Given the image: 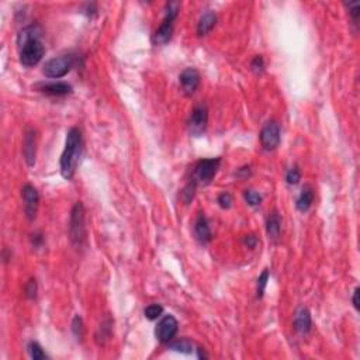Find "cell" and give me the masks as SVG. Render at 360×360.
Wrapping results in <instances>:
<instances>
[{
  "label": "cell",
  "mask_w": 360,
  "mask_h": 360,
  "mask_svg": "<svg viewBox=\"0 0 360 360\" xmlns=\"http://www.w3.org/2000/svg\"><path fill=\"white\" fill-rule=\"evenodd\" d=\"M43 30L38 24H31L23 28L17 37V48L20 62L24 67H35L43 59L45 48L41 41Z\"/></svg>",
  "instance_id": "1"
},
{
  "label": "cell",
  "mask_w": 360,
  "mask_h": 360,
  "mask_svg": "<svg viewBox=\"0 0 360 360\" xmlns=\"http://www.w3.org/2000/svg\"><path fill=\"white\" fill-rule=\"evenodd\" d=\"M80 155H82V134L78 128H71L65 141V150L62 152L59 161L62 178L67 180L73 178Z\"/></svg>",
  "instance_id": "2"
},
{
  "label": "cell",
  "mask_w": 360,
  "mask_h": 360,
  "mask_svg": "<svg viewBox=\"0 0 360 360\" xmlns=\"http://www.w3.org/2000/svg\"><path fill=\"white\" fill-rule=\"evenodd\" d=\"M179 11H180V3L179 2H171L166 5V10H165V18L159 26V28L156 30L155 35H154V43L155 45H165L169 43V39L172 38L173 34V23L178 17Z\"/></svg>",
  "instance_id": "3"
},
{
  "label": "cell",
  "mask_w": 360,
  "mask_h": 360,
  "mask_svg": "<svg viewBox=\"0 0 360 360\" xmlns=\"http://www.w3.org/2000/svg\"><path fill=\"white\" fill-rule=\"evenodd\" d=\"M71 241L75 246H82L86 239V225H84V207L78 201L72 208L71 225H69Z\"/></svg>",
  "instance_id": "4"
},
{
  "label": "cell",
  "mask_w": 360,
  "mask_h": 360,
  "mask_svg": "<svg viewBox=\"0 0 360 360\" xmlns=\"http://www.w3.org/2000/svg\"><path fill=\"white\" fill-rule=\"evenodd\" d=\"M75 59L72 55H63L59 58H54L44 65L43 72L47 78H62L68 73L71 72V69L73 68Z\"/></svg>",
  "instance_id": "5"
},
{
  "label": "cell",
  "mask_w": 360,
  "mask_h": 360,
  "mask_svg": "<svg viewBox=\"0 0 360 360\" xmlns=\"http://www.w3.org/2000/svg\"><path fill=\"white\" fill-rule=\"evenodd\" d=\"M221 159L220 158H211V159H201L196 163L194 166V183H203V184H208V183L214 179L217 171L220 167Z\"/></svg>",
  "instance_id": "6"
},
{
  "label": "cell",
  "mask_w": 360,
  "mask_h": 360,
  "mask_svg": "<svg viewBox=\"0 0 360 360\" xmlns=\"http://www.w3.org/2000/svg\"><path fill=\"white\" fill-rule=\"evenodd\" d=\"M178 320L173 315H166L162 318L161 321L158 322V325L155 328V336L156 339L162 342V344H169L175 335L178 332Z\"/></svg>",
  "instance_id": "7"
},
{
  "label": "cell",
  "mask_w": 360,
  "mask_h": 360,
  "mask_svg": "<svg viewBox=\"0 0 360 360\" xmlns=\"http://www.w3.org/2000/svg\"><path fill=\"white\" fill-rule=\"evenodd\" d=\"M261 144L266 151L276 150L280 144V125L276 121H269L261 131Z\"/></svg>",
  "instance_id": "8"
},
{
  "label": "cell",
  "mask_w": 360,
  "mask_h": 360,
  "mask_svg": "<svg viewBox=\"0 0 360 360\" xmlns=\"http://www.w3.org/2000/svg\"><path fill=\"white\" fill-rule=\"evenodd\" d=\"M207 121H208V110L204 104L197 105L192 113L190 121H188V130L190 134H193L196 137H199L205 131L207 127Z\"/></svg>",
  "instance_id": "9"
},
{
  "label": "cell",
  "mask_w": 360,
  "mask_h": 360,
  "mask_svg": "<svg viewBox=\"0 0 360 360\" xmlns=\"http://www.w3.org/2000/svg\"><path fill=\"white\" fill-rule=\"evenodd\" d=\"M23 199H24V205H26V216L30 221H33L37 216V211H38L39 196L37 188L31 184H26L23 187Z\"/></svg>",
  "instance_id": "10"
},
{
  "label": "cell",
  "mask_w": 360,
  "mask_h": 360,
  "mask_svg": "<svg viewBox=\"0 0 360 360\" xmlns=\"http://www.w3.org/2000/svg\"><path fill=\"white\" fill-rule=\"evenodd\" d=\"M180 86H182L183 93L186 96H192L197 90L200 84V73L194 68H187L184 69L180 75Z\"/></svg>",
  "instance_id": "11"
},
{
  "label": "cell",
  "mask_w": 360,
  "mask_h": 360,
  "mask_svg": "<svg viewBox=\"0 0 360 360\" xmlns=\"http://www.w3.org/2000/svg\"><path fill=\"white\" fill-rule=\"evenodd\" d=\"M35 144H37V135L33 128H27L26 130V135H24V146H23V152H24V158L27 162L28 166H33L35 163Z\"/></svg>",
  "instance_id": "12"
},
{
  "label": "cell",
  "mask_w": 360,
  "mask_h": 360,
  "mask_svg": "<svg viewBox=\"0 0 360 360\" xmlns=\"http://www.w3.org/2000/svg\"><path fill=\"white\" fill-rule=\"evenodd\" d=\"M311 327H312V320L310 311L305 307H300L294 315V329L301 335H307L311 331Z\"/></svg>",
  "instance_id": "13"
},
{
  "label": "cell",
  "mask_w": 360,
  "mask_h": 360,
  "mask_svg": "<svg viewBox=\"0 0 360 360\" xmlns=\"http://www.w3.org/2000/svg\"><path fill=\"white\" fill-rule=\"evenodd\" d=\"M194 234H196V238L199 239L200 244H208L211 239H213V234H211L208 221H207V218L203 214H200L197 217V220H196Z\"/></svg>",
  "instance_id": "14"
},
{
  "label": "cell",
  "mask_w": 360,
  "mask_h": 360,
  "mask_svg": "<svg viewBox=\"0 0 360 360\" xmlns=\"http://www.w3.org/2000/svg\"><path fill=\"white\" fill-rule=\"evenodd\" d=\"M39 90L45 94L50 96H67L72 93V86L63 82H56V83H47L41 84Z\"/></svg>",
  "instance_id": "15"
},
{
  "label": "cell",
  "mask_w": 360,
  "mask_h": 360,
  "mask_svg": "<svg viewBox=\"0 0 360 360\" xmlns=\"http://www.w3.org/2000/svg\"><path fill=\"white\" fill-rule=\"evenodd\" d=\"M217 23V16L214 11H207L204 13L201 18L199 20V24H197V34L199 35H205L208 34L214 28Z\"/></svg>",
  "instance_id": "16"
},
{
  "label": "cell",
  "mask_w": 360,
  "mask_h": 360,
  "mask_svg": "<svg viewBox=\"0 0 360 360\" xmlns=\"http://www.w3.org/2000/svg\"><path fill=\"white\" fill-rule=\"evenodd\" d=\"M266 231L269 238L274 239V241L279 239V237H280V231H282V218H280V216L277 214L276 211L271 213L270 217L267 218Z\"/></svg>",
  "instance_id": "17"
},
{
  "label": "cell",
  "mask_w": 360,
  "mask_h": 360,
  "mask_svg": "<svg viewBox=\"0 0 360 360\" xmlns=\"http://www.w3.org/2000/svg\"><path fill=\"white\" fill-rule=\"evenodd\" d=\"M312 201H314V193H312V190H311L310 187L303 188V192L300 193L299 199L295 201L297 210L301 211V213L308 211L311 205H312Z\"/></svg>",
  "instance_id": "18"
},
{
  "label": "cell",
  "mask_w": 360,
  "mask_h": 360,
  "mask_svg": "<svg viewBox=\"0 0 360 360\" xmlns=\"http://www.w3.org/2000/svg\"><path fill=\"white\" fill-rule=\"evenodd\" d=\"M169 349L176 350V352H180V353H187L188 355V353H192L194 350V345L188 339H180V341L169 344Z\"/></svg>",
  "instance_id": "19"
},
{
  "label": "cell",
  "mask_w": 360,
  "mask_h": 360,
  "mask_svg": "<svg viewBox=\"0 0 360 360\" xmlns=\"http://www.w3.org/2000/svg\"><path fill=\"white\" fill-rule=\"evenodd\" d=\"M267 282H269V270L265 269L262 271V274L258 279V284H256V297L262 299L265 295V290H266Z\"/></svg>",
  "instance_id": "20"
},
{
  "label": "cell",
  "mask_w": 360,
  "mask_h": 360,
  "mask_svg": "<svg viewBox=\"0 0 360 360\" xmlns=\"http://www.w3.org/2000/svg\"><path fill=\"white\" fill-rule=\"evenodd\" d=\"M28 353L31 356V359L34 360L47 359V355L44 353V350H43V348L37 342H30L28 344Z\"/></svg>",
  "instance_id": "21"
},
{
  "label": "cell",
  "mask_w": 360,
  "mask_h": 360,
  "mask_svg": "<svg viewBox=\"0 0 360 360\" xmlns=\"http://www.w3.org/2000/svg\"><path fill=\"white\" fill-rule=\"evenodd\" d=\"M163 312V307L159 304H151L145 308V316L148 320H158Z\"/></svg>",
  "instance_id": "22"
},
{
  "label": "cell",
  "mask_w": 360,
  "mask_h": 360,
  "mask_svg": "<svg viewBox=\"0 0 360 360\" xmlns=\"http://www.w3.org/2000/svg\"><path fill=\"white\" fill-rule=\"evenodd\" d=\"M245 201L252 207H258L262 203V196L259 193H256L253 190H246L244 193Z\"/></svg>",
  "instance_id": "23"
},
{
  "label": "cell",
  "mask_w": 360,
  "mask_h": 360,
  "mask_svg": "<svg viewBox=\"0 0 360 360\" xmlns=\"http://www.w3.org/2000/svg\"><path fill=\"white\" fill-rule=\"evenodd\" d=\"M72 331L73 333H75V336L78 339H82L83 338V321H82V318L79 315H76L75 318H73L72 321Z\"/></svg>",
  "instance_id": "24"
},
{
  "label": "cell",
  "mask_w": 360,
  "mask_h": 360,
  "mask_svg": "<svg viewBox=\"0 0 360 360\" xmlns=\"http://www.w3.org/2000/svg\"><path fill=\"white\" fill-rule=\"evenodd\" d=\"M286 180H287L288 184H297V183L301 180V172L297 166L291 167L288 169L287 175H286Z\"/></svg>",
  "instance_id": "25"
},
{
  "label": "cell",
  "mask_w": 360,
  "mask_h": 360,
  "mask_svg": "<svg viewBox=\"0 0 360 360\" xmlns=\"http://www.w3.org/2000/svg\"><path fill=\"white\" fill-rule=\"evenodd\" d=\"M194 190H196V183H190V184H187L186 187L183 188L182 192V199L183 201L186 203V204H188L192 200H193L194 197Z\"/></svg>",
  "instance_id": "26"
},
{
  "label": "cell",
  "mask_w": 360,
  "mask_h": 360,
  "mask_svg": "<svg viewBox=\"0 0 360 360\" xmlns=\"http://www.w3.org/2000/svg\"><path fill=\"white\" fill-rule=\"evenodd\" d=\"M217 201H218V204H220L221 208L228 210V208L232 205V196H231L229 193H225V192H224V193H221L220 196H218V200H217Z\"/></svg>",
  "instance_id": "27"
},
{
  "label": "cell",
  "mask_w": 360,
  "mask_h": 360,
  "mask_svg": "<svg viewBox=\"0 0 360 360\" xmlns=\"http://www.w3.org/2000/svg\"><path fill=\"white\" fill-rule=\"evenodd\" d=\"M26 295L31 300L37 297V282H35V279H31L26 284Z\"/></svg>",
  "instance_id": "28"
},
{
  "label": "cell",
  "mask_w": 360,
  "mask_h": 360,
  "mask_svg": "<svg viewBox=\"0 0 360 360\" xmlns=\"http://www.w3.org/2000/svg\"><path fill=\"white\" fill-rule=\"evenodd\" d=\"M250 67H252V69H253L256 73H261L262 71H263V68H265V61H263V58H262V56H255V59L252 61Z\"/></svg>",
  "instance_id": "29"
},
{
  "label": "cell",
  "mask_w": 360,
  "mask_h": 360,
  "mask_svg": "<svg viewBox=\"0 0 360 360\" xmlns=\"http://www.w3.org/2000/svg\"><path fill=\"white\" fill-rule=\"evenodd\" d=\"M349 13L350 16H352V18H353V22H357V18H359V13H360V3L359 2H355V3H350L349 5Z\"/></svg>",
  "instance_id": "30"
},
{
  "label": "cell",
  "mask_w": 360,
  "mask_h": 360,
  "mask_svg": "<svg viewBox=\"0 0 360 360\" xmlns=\"http://www.w3.org/2000/svg\"><path fill=\"white\" fill-rule=\"evenodd\" d=\"M245 244L248 245V248L253 249L256 246V244H258V239H256L255 235H248V237L245 238Z\"/></svg>",
  "instance_id": "31"
},
{
  "label": "cell",
  "mask_w": 360,
  "mask_h": 360,
  "mask_svg": "<svg viewBox=\"0 0 360 360\" xmlns=\"http://www.w3.org/2000/svg\"><path fill=\"white\" fill-rule=\"evenodd\" d=\"M31 241H33V245L35 246V248H38V246H41V244H43V235L39 232H35L33 234V238H31Z\"/></svg>",
  "instance_id": "32"
},
{
  "label": "cell",
  "mask_w": 360,
  "mask_h": 360,
  "mask_svg": "<svg viewBox=\"0 0 360 360\" xmlns=\"http://www.w3.org/2000/svg\"><path fill=\"white\" fill-rule=\"evenodd\" d=\"M352 303H353V307H355L356 310L359 311V287H356L355 291H353Z\"/></svg>",
  "instance_id": "33"
},
{
  "label": "cell",
  "mask_w": 360,
  "mask_h": 360,
  "mask_svg": "<svg viewBox=\"0 0 360 360\" xmlns=\"http://www.w3.org/2000/svg\"><path fill=\"white\" fill-rule=\"evenodd\" d=\"M199 357L200 359H207V355H204V352H203V349L201 348H199Z\"/></svg>",
  "instance_id": "34"
}]
</instances>
